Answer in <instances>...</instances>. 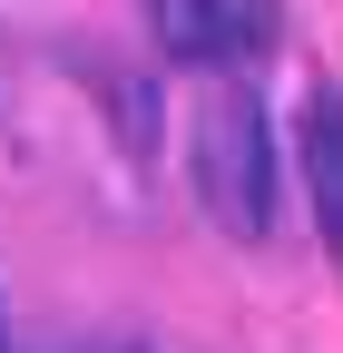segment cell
Returning <instances> with one entry per match:
<instances>
[{
    "label": "cell",
    "instance_id": "cell-4",
    "mask_svg": "<svg viewBox=\"0 0 343 353\" xmlns=\"http://www.w3.org/2000/svg\"><path fill=\"white\" fill-rule=\"evenodd\" d=\"M0 353H20V343H10V304H0Z\"/></svg>",
    "mask_w": 343,
    "mask_h": 353
},
{
    "label": "cell",
    "instance_id": "cell-1",
    "mask_svg": "<svg viewBox=\"0 0 343 353\" xmlns=\"http://www.w3.org/2000/svg\"><path fill=\"white\" fill-rule=\"evenodd\" d=\"M196 176H206V196H216V216L236 236H265V216H275V176H265V108L255 99H226L206 108V138H196Z\"/></svg>",
    "mask_w": 343,
    "mask_h": 353
},
{
    "label": "cell",
    "instance_id": "cell-3",
    "mask_svg": "<svg viewBox=\"0 0 343 353\" xmlns=\"http://www.w3.org/2000/svg\"><path fill=\"white\" fill-rule=\"evenodd\" d=\"M304 187H314V226L343 265V99H304Z\"/></svg>",
    "mask_w": 343,
    "mask_h": 353
},
{
    "label": "cell",
    "instance_id": "cell-2",
    "mask_svg": "<svg viewBox=\"0 0 343 353\" xmlns=\"http://www.w3.org/2000/svg\"><path fill=\"white\" fill-rule=\"evenodd\" d=\"M147 30L177 69H236L275 39V0H147Z\"/></svg>",
    "mask_w": 343,
    "mask_h": 353
}]
</instances>
